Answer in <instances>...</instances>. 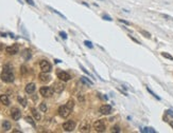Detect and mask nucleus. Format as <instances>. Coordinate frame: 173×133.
I'll return each mask as SVG.
<instances>
[{
  "instance_id": "nucleus-1",
  "label": "nucleus",
  "mask_w": 173,
  "mask_h": 133,
  "mask_svg": "<svg viewBox=\"0 0 173 133\" xmlns=\"http://www.w3.org/2000/svg\"><path fill=\"white\" fill-rule=\"evenodd\" d=\"M14 73H13V68L11 65H5L3 66V70L1 73V79L4 82H13L14 81Z\"/></svg>"
},
{
  "instance_id": "nucleus-2",
  "label": "nucleus",
  "mask_w": 173,
  "mask_h": 133,
  "mask_svg": "<svg viewBox=\"0 0 173 133\" xmlns=\"http://www.w3.org/2000/svg\"><path fill=\"white\" fill-rule=\"evenodd\" d=\"M70 112H71V110H70L66 105H65V106H61V107L59 108V114H60L61 117L63 118L68 117V116L70 115Z\"/></svg>"
},
{
  "instance_id": "nucleus-3",
  "label": "nucleus",
  "mask_w": 173,
  "mask_h": 133,
  "mask_svg": "<svg viewBox=\"0 0 173 133\" xmlns=\"http://www.w3.org/2000/svg\"><path fill=\"white\" fill-rule=\"evenodd\" d=\"M53 88H50V87H41L39 89V93L41 95H43L44 97H50V96L53 94Z\"/></svg>"
},
{
  "instance_id": "nucleus-4",
  "label": "nucleus",
  "mask_w": 173,
  "mask_h": 133,
  "mask_svg": "<svg viewBox=\"0 0 173 133\" xmlns=\"http://www.w3.org/2000/svg\"><path fill=\"white\" fill-rule=\"evenodd\" d=\"M75 128V122L73 120H67L63 124V129L67 132H71Z\"/></svg>"
},
{
  "instance_id": "nucleus-5",
  "label": "nucleus",
  "mask_w": 173,
  "mask_h": 133,
  "mask_svg": "<svg viewBox=\"0 0 173 133\" xmlns=\"http://www.w3.org/2000/svg\"><path fill=\"white\" fill-rule=\"evenodd\" d=\"M94 130L97 131V132H104L105 131V124L103 120H97V122H94Z\"/></svg>"
},
{
  "instance_id": "nucleus-6",
  "label": "nucleus",
  "mask_w": 173,
  "mask_h": 133,
  "mask_svg": "<svg viewBox=\"0 0 173 133\" xmlns=\"http://www.w3.org/2000/svg\"><path fill=\"white\" fill-rule=\"evenodd\" d=\"M64 89H65V84L63 82V80L57 81V82H55L54 86H53V91L55 93H59V94L63 92Z\"/></svg>"
},
{
  "instance_id": "nucleus-7",
  "label": "nucleus",
  "mask_w": 173,
  "mask_h": 133,
  "mask_svg": "<svg viewBox=\"0 0 173 133\" xmlns=\"http://www.w3.org/2000/svg\"><path fill=\"white\" fill-rule=\"evenodd\" d=\"M39 66H41V69L43 72H48L49 73L50 71H51V65H50L49 61H47V60H41V63H39Z\"/></svg>"
},
{
  "instance_id": "nucleus-8",
  "label": "nucleus",
  "mask_w": 173,
  "mask_h": 133,
  "mask_svg": "<svg viewBox=\"0 0 173 133\" xmlns=\"http://www.w3.org/2000/svg\"><path fill=\"white\" fill-rule=\"evenodd\" d=\"M5 51H7V53L10 54V55H15V54H17L19 51L18 44H13V45L7 47V48H5Z\"/></svg>"
},
{
  "instance_id": "nucleus-9",
  "label": "nucleus",
  "mask_w": 173,
  "mask_h": 133,
  "mask_svg": "<svg viewBox=\"0 0 173 133\" xmlns=\"http://www.w3.org/2000/svg\"><path fill=\"white\" fill-rule=\"evenodd\" d=\"M11 116L14 120H18L19 118L21 117V112L18 108H12L11 110Z\"/></svg>"
},
{
  "instance_id": "nucleus-10",
  "label": "nucleus",
  "mask_w": 173,
  "mask_h": 133,
  "mask_svg": "<svg viewBox=\"0 0 173 133\" xmlns=\"http://www.w3.org/2000/svg\"><path fill=\"white\" fill-rule=\"evenodd\" d=\"M99 111H100V113H101V114L107 115L112 112V106H109V105H103V106L100 107Z\"/></svg>"
},
{
  "instance_id": "nucleus-11",
  "label": "nucleus",
  "mask_w": 173,
  "mask_h": 133,
  "mask_svg": "<svg viewBox=\"0 0 173 133\" xmlns=\"http://www.w3.org/2000/svg\"><path fill=\"white\" fill-rule=\"evenodd\" d=\"M57 77L60 78L61 80L63 81H68L70 80V78H71V76L69 75V74L67 73V72H64V71H61V72H59L57 73Z\"/></svg>"
},
{
  "instance_id": "nucleus-12",
  "label": "nucleus",
  "mask_w": 173,
  "mask_h": 133,
  "mask_svg": "<svg viewBox=\"0 0 173 133\" xmlns=\"http://www.w3.org/2000/svg\"><path fill=\"white\" fill-rule=\"evenodd\" d=\"M38 77H39V79H41L43 82H48V81H50V79H51V76L48 74V72H41V73L38 75Z\"/></svg>"
},
{
  "instance_id": "nucleus-13",
  "label": "nucleus",
  "mask_w": 173,
  "mask_h": 133,
  "mask_svg": "<svg viewBox=\"0 0 173 133\" xmlns=\"http://www.w3.org/2000/svg\"><path fill=\"white\" fill-rule=\"evenodd\" d=\"M35 89H36V87H35V84H33V82H30V84H28V85L26 86V92L28 93V94H32V93H34Z\"/></svg>"
},
{
  "instance_id": "nucleus-14",
  "label": "nucleus",
  "mask_w": 173,
  "mask_h": 133,
  "mask_svg": "<svg viewBox=\"0 0 173 133\" xmlns=\"http://www.w3.org/2000/svg\"><path fill=\"white\" fill-rule=\"evenodd\" d=\"M0 101L3 103L4 106H9V105H10V98H9V96L5 95V94L0 96Z\"/></svg>"
},
{
  "instance_id": "nucleus-15",
  "label": "nucleus",
  "mask_w": 173,
  "mask_h": 133,
  "mask_svg": "<svg viewBox=\"0 0 173 133\" xmlns=\"http://www.w3.org/2000/svg\"><path fill=\"white\" fill-rule=\"evenodd\" d=\"M23 57L26 59V60H29V59L32 57V53H31V50H29V49H26V50H23Z\"/></svg>"
},
{
  "instance_id": "nucleus-16",
  "label": "nucleus",
  "mask_w": 173,
  "mask_h": 133,
  "mask_svg": "<svg viewBox=\"0 0 173 133\" xmlns=\"http://www.w3.org/2000/svg\"><path fill=\"white\" fill-rule=\"evenodd\" d=\"M89 129H90V126L88 125L87 122H83L82 125L80 126V131L81 132H88Z\"/></svg>"
},
{
  "instance_id": "nucleus-17",
  "label": "nucleus",
  "mask_w": 173,
  "mask_h": 133,
  "mask_svg": "<svg viewBox=\"0 0 173 133\" xmlns=\"http://www.w3.org/2000/svg\"><path fill=\"white\" fill-rule=\"evenodd\" d=\"M31 112H32V114H33L34 118H35L36 120H41V114H39V112H37V110H36L35 108H32V109H31Z\"/></svg>"
},
{
  "instance_id": "nucleus-18",
  "label": "nucleus",
  "mask_w": 173,
  "mask_h": 133,
  "mask_svg": "<svg viewBox=\"0 0 173 133\" xmlns=\"http://www.w3.org/2000/svg\"><path fill=\"white\" fill-rule=\"evenodd\" d=\"M81 81H82L83 84H85V85H88V86H92L94 85V81H91L89 78H87L86 76H82L81 77Z\"/></svg>"
},
{
  "instance_id": "nucleus-19",
  "label": "nucleus",
  "mask_w": 173,
  "mask_h": 133,
  "mask_svg": "<svg viewBox=\"0 0 173 133\" xmlns=\"http://www.w3.org/2000/svg\"><path fill=\"white\" fill-rule=\"evenodd\" d=\"M2 129H3L4 131H9V130L11 129V122H9V120H4V122H2Z\"/></svg>"
},
{
  "instance_id": "nucleus-20",
  "label": "nucleus",
  "mask_w": 173,
  "mask_h": 133,
  "mask_svg": "<svg viewBox=\"0 0 173 133\" xmlns=\"http://www.w3.org/2000/svg\"><path fill=\"white\" fill-rule=\"evenodd\" d=\"M17 100H18V103L23 106V107H26L27 106V99L26 98H23V97H21V96H18L17 97Z\"/></svg>"
},
{
  "instance_id": "nucleus-21",
  "label": "nucleus",
  "mask_w": 173,
  "mask_h": 133,
  "mask_svg": "<svg viewBox=\"0 0 173 133\" xmlns=\"http://www.w3.org/2000/svg\"><path fill=\"white\" fill-rule=\"evenodd\" d=\"M66 106H67L70 110H72L73 109V107H75V101H73V99H69L67 101V103H66Z\"/></svg>"
},
{
  "instance_id": "nucleus-22",
  "label": "nucleus",
  "mask_w": 173,
  "mask_h": 133,
  "mask_svg": "<svg viewBox=\"0 0 173 133\" xmlns=\"http://www.w3.org/2000/svg\"><path fill=\"white\" fill-rule=\"evenodd\" d=\"M26 120H27L28 122H29V124H31V126H32V127H35V126H36V125H35V122H34L33 118L31 117V116H27V117H26Z\"/></svg>"
},
{
  "instance_id": "nucleus-23",
  "label": "nucleus",
  "mask_w": 173,
  "mask_h": 133,
  "mask_svg": "<svg viewBox=\"0 0 173 133\" xmlns=\"http://www.w3.org/2000/svg\"><path fill=\"white\" fill-rule=\"evenodd\" d=\"M39 109H41V112H46L47 111V105H46V103H41V106H39Z\"/></svg>"
},
{
  "instance_id": "nucleus-24",
  "label": "nucleus",
  "mask_w": 173,
  "mask_h": 133,
  "mask_svg": "<svg viewBox=\"0 0 173 133\" xmlns=\"http://www.w3.org/2000/svg\"><path fill=\"white\" fill-rule=\"evenodd\" d=\"M141 132H151V133H155V130L153 128H143L141 130Z\"/></svg>"
},
{
  "instance_id": "nucleus-25",
  "label": "nucleus",
  "mask_w": 173,
  "mask_h": 133,
  "mask_svg": "<svg viewBox=\"0 0 173 133\" xmlns=\"http://www.w3.org/2000/svg\"><path fill=\"white\" fill-rule=\"evenodd\" d=\"M49 9H50V10H51V11L53 12V13H55V14H57V15H59V16H61V17H62V18L66 19V17H65L64 15L62 14V13H60V12H59V11H57V10H54V9H51V7H49Z\"/></svg>"
},
{
  "instance_id": "nucleus-26",
  "label": "nucleus",
  "mask_w": 173,
  "mask_h": 133,
  "mask_svg": "<svg viewBox=\"0 0 173 133\" xmlns=\"http://www.w3.org/2000/svg\"><path fill=\"white\" fill-rule=\"evenodd\" d=\"M110 131H112V132H117V133H119V132H120V127H119V126H114L113 128L110 129Z\"/></svg>"
},
{
  "instance_id": "nucleus-27",
  "label": "nucleus",
  "mask_w": 173,
  "mask_h": 133,
  "mask_svg": "<svg viewBox=\"0 0 173 133\" xmlns=\"http://www.w3.org/2000/svg\"><path fill=\"white\" fill-rule=\"evenodd\" d=\"M147 90H148V91H149V93H150V94H152V95L154 96V97H155V98H156V99L160 100V97H159V96H157V95H156V94H155V93L153 92V91H152V90H151L150 88H147Z\"/></svg>"
},
{
  "instance_id": "nucleus-28",
  "label": "nucleus",
  "mask_w": 173,
  "mask_h": 133,
  "mask_svg": "<svg viewBox=\"0 0 173 133\" xmlns=\"http://www.w3.org/2000/svg\"><path fill=\"white\" fill-rule=\"evenodd\" d=\"M84 44L86 45V47H88V48H90V49H92L94 48V45H92V43H91L90 41H87V40H85L84 41Z\"/></svg>"
},
{
  "instance_id": "nucleus-29",
  "label": "nucleus",
  "mask_w": 173,
  "mask_h": 133,
  "mask_svg": "<svg viewBox=\"0 0 173 133\" xmlns=\"http://www.w3.org/2000/svg\"><path fill=\"white\" fill-rule=\"evenodd\" d=\"M162 55L164 56V57H166V58H168V59H170V60H173V57L171 55H169V54H167V53H162Z\"/></svg>"
},
{
  "instance_id": "nucleus-30",
  "label": "nucleus",
  "mask_w": 173,
  "mask_h": 133,
  "mask_svg": "<svg viewBox=\"0 0 173 133\" xmlns=\"http://www.w3.org/2000/svg\"><path fill=\"white\" fill-rule=\"evenodd\" d=\"M60 36L63 38V39H67V34L65 33V32H63V31H61L60 32Z\"/></svg>"
},
{
  "instance_id": "nucleus-31",
  "label": "nucleus",
  "mask_w": 173,
  "mask_h": 133,
  "mask_svg": "<svg viewBox=\"0 0 173 133\" xmlns=\"http://www.w3.org/2000/svg\"><path fill=\"white\" fill-rule=\"evenodd\" d=\"M140 33L142 34V35H144V36L147 37V38H150V37H151L150 33H148V32H146V31H143V30H142V31H140Z\"/></svg>"
},
{
  "instance_id": "nucleus-32",
  "label": "nucleus",
  "mask_w": 173,
  "mask_h": 133,
  "mask_svg": "<svg viewBox=\"0 0 173 133\" xmlns=\"http://www.w3.org/2000/svg\"><path fill=\"white\" fill-rule=\"evenodd\" d=\"M80 68H81V69H82V71H83V72H84V73H85V74H87V75H89V76H90V73H89V72H88V71H87L86 69H85V68H84V66H81V65H80Z\"/></svg>"
},
{
  "instance_id": "nucleus-33",
  "label": "nucleus",
  "mask_w": 173,
  "mask_h": 133,
  "mask_svg": "<svg viewBox=\"0 0 173 133\" xmlns=\"http://www.w3.org/2000/svg\"><path fill=\"white\" fill-rule=\"evenodd\" d=\"M26 2H27V3H29L30 5H32V7H34V5H35V3H34L33 0H26Z\"/></svg>"
},
{
  "instance_id": "nucleus-34",
  "label": "nucleus",
  "mask_w": 173,
  "mask_h": 133,
  "mask_svg": "<svg viewBox=\"0 0 173 133\" xmlns=\"http://www.w3.org/2000/svg\"><path fill=\"white\" fill-rule=\"evenodd\" d=\"M21 73H23V74H26L27 73V68L25 66H21Z\"/></svg>"
},
{
  "instance_id": "nucleus-35",
  "label": "nucleus",
  "mask_w": 173,
  "mask_h": 133,
  "mask_svg": "<svg viewBox=\"0 0 173 133\" xmlns=\"http://www.w3.org/2000/svg\"><path fill=\"white\" fill-rule=\"evenodd\" d=\"M103 19H105V20H108V21H112L113 19L110 18L109 16H103Z\"/></svg>"
},
{
  "instance_id": "nucleus-36",
  "label": "nucleus",
  "mask_w": 173,
  "mask_h": 133,
  "mask_svg": "<svg viewBox=\"0 0 173 133\" xmlns=\"http://www.w3.org/2000/svg\"><path fill=\"white\" fill-rule=\"evenodd\" d=\"M79 100L81 101V103H83V101L85 100V99H84V96H83L82 94H81V95H79Z\"/></svg>"
},
{
  "instance_id": "nucleus-37",
  "label": "nucleus",
  "mask_w": 173,
  "mask_h": 133,
  "mask_svg": "<svg viewBox=\"0 0 173 133\" xmlns=\"http://www.w3.org/2000/svg\"><path fill=\"white\" fill-rule=\"evenodd\" d=\"M119 21L120 22H122V23H124V24H130V22H128V21H125V20H123V19H119Z\"/></svg>"
},
{
  "instance_id": "nucleus-38",
  "label": "nucleus",
  "mask_w": 173,
  "mask_h": 133,
  "mask_svg": "<svg viewBox=\"0 0 173 133\" xmlns=\"http://www.w3.org/2000/svg\"><path fill=\"white\" fill-rule=\"evenodd\" d=\"M130 38H131V39H132V40H133V41H135L136 43H140L139 41L137 40V39H135V38H134V37H133V36H130Z\"/></svg>"
},
{
  "instance_id": "nucleus-39",
  "label": "nucleus",
  "mask_w": 173,
  "mask_h": 133,
  "mask_svg": "<svg viewBox=\"0 0 173 133\" xmlns=\"http://www.w3.org/2000/svg\"><path fill=\"white\" fill-rule=\"evenodd\" d=\"M167 113L170 115V116H172L173 117V111H171V110H167Z\"/></svg>"
},
{
  "instance_id": "nucleus-40",
  "label": "nucleus",
  "mask_w": 173,
  "mask_h": 133,
  "mask_svg": "<svg viewBox=\"0 0 173 133\" xmlns=\"http://www.w3.org/2000/svg\"><path fill=\"white\" fill-rule=\"evenodd\" d=\"M54 63H62V61H61L60 59H54Z\"/></svg>"
},
{
  "instance_id": "nucleus-41",
  "label": "nucleus",
  "mask_w": 173,
  "mask_h": 133,
  "mask_svg": "<svg viewBox=\"0 0 173 133\" xmlns=\"http://www.w3.org/2000/svg\"><path fill=\"white\" fill-rule=\"evenodd\" d=\"M170 126H171V127L173 128V122H170Z\"/></svg>"
}]
</instances>
